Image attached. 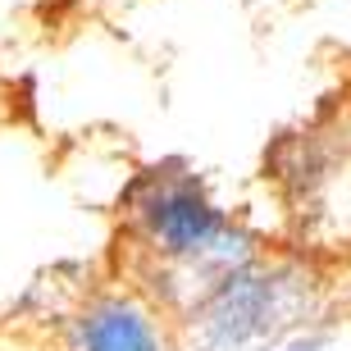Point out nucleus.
I'll use <instances>...</instances> for the list:
<instances>
[{"mask_svg":"<svg viewBox=\"0 0 351 351\" xmlns=\"http://www.w3.org/2000/svg\"><path fill=\"white\" fill-rule=\"evenodd\" d=\"M128 233L156 274H169L192 292L206 274L251 256V237L237 215L192 169L160 165L128 192Z\"/></svg>","mask_w":351,"mask_h":351,"instance_id":"nucleus-1","label":"nucleus"},{"mask_svg":"<svg viewBox=\"0 0 351 351\" xmlns=\"http://www.w3.org/2000/svg\"><path fill=\"white\" fill-rule=\"evenodd\" d=\"M311 306L315 287L306 269L251 251L187 292V328L201 351H261L306 328Z\"/></svg>","mask_w":351,"mask_h":351,"instance_id":"nucleus-2","label":"nucleus"},{"mask_svg":"<svg viewBox=\"0 0 351 351\" xmlns=\"http://www.w3.org/2000/svg\"><path fill=\"white\" fill-rule=\"evenodd\" d=\"M64 351H173L165 315L132 287H101L69 315Z\"/></svg>","mask_w":351,"mask_h":351,"instance_id":"nucleus-3","label":"nucleus"},{"mask_svg":"<svg viewBox=\"0 0 351 351\" xmlns=\"http://www.w3.org/2000/svg\"><path fill=\"white\" fill-rule=\"evenodd\" d=\"M261 351H328V342L319 338V333H311V328H297V333H287V338L269 342V347Z\"/></svg>","mask_w":351,"mask_h":351,"instance_id":"nucleus-4","label":"nucleus"}]
</instances>
